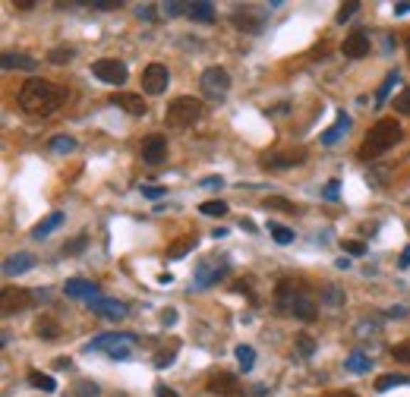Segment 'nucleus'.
Listing matches in <instances>:
<instances>
[{
  "label": "nucleus",
  "instance_id": "obj_45",
  "mask_svg": "<svg viewBox=\"0 0 410 397\" xmlns=\"http://www.w3.org/2000/svg\"><path fill=\"white\" fill-rule=\"evenodd\" d=\"M183 10H189V4H177V0H171V4H164V13H167V16H180Z\"/></svg>",
  "mask_w": 410,
  "mask_h": 397
},
{
  "label": "nucleus",
  "instance_id": "obj_8",
  "mask_svg": "<svg viewBox=\"0 0 410 397\" xmlns=\"http://www.w3.org/2000/svg\"><path fill=\"white\" fill-rule=\"evenodd\" d=\"M228 271H231V265L228 259H209V262H202L199 268H196V275H193V284L196 287H211V284H218L221 277H228Z\"/></svg>",
  "mask_w": 410,
  "mask_h": 397
},
{
  "label": "nucleus",
  "instance_id": "obj_54",
  "mask_svg": "<svg viewBox=\"0 0 410 397\" xmlns=\"http://www.w3.org/2000/svg\"><path fill=\"white\" fill-rule=\"evenodd\" d=\"M398 265H401V268H410V246L404 249V253H401V259H398Z\"/></svg>",
  "mask_w": 410,
  "mask_h": 397
},
{
  "label": "nucleus",
  "instance_id": "obj_15",
  "mask_svg": "<svg viewBox=\"0 0 410 397\" xmlns=\"http://www.w3.org/2000/svg\"><path fill=\"white\" fill-rule=\"evenodd\" d=\"M63 293L73 297V300H85V303H92V300L98 297V284L85 281V277H70V281L63 284Z\"/></svg>",
  "mask_w": 410,
  "mask_h": 397
},
{
  "label": "nucleus",
  "instance_id": "obj_42",
  "mask_svg": "<svg viewBox=\"0 0 410 397\" xmlns=\"http://www.w3.org/2000/svg\"><path fill=\"white\" fill-rule=\"evenodd\" d=\"M73 54H76L73 48H54V51L48 54V60H51V63H63V60H70Z\"/></svg>",
  "mask_w": 410,
  "mask_h": 397
},
{
  "label": "nucleus",
  "instance_id": "obj_57",
  "mask_svg": "<svg viewBox=\"0 0 410 397\" xmlns=\"http://www.w3.org/2000/svg\"><path fill=\"white\" fill-rule=\"evenodd\" d=\"M54 366H57V369H70V366H73V363H70V356H61V359H57V363H54Z\"/></svg>",
  "mask_w": 410,
  "mask_h": 397
},
{
  "label": "nucleus",
  "instance_id": "obj_17",
  "mask_svg": "<svg viewBox=\"0 0 410 397\" xmlns=\"http://www.w3.org/2000/svg\"><path fill=\"white\" fill-rule=\"evenodd\" d=\"M341 54L350 57V60H360V57L369 54V38H366V32H350L341 44Z\"/></svg>",
  "mask_w": 410,
  "mask_h": 397
},
{
  "label": "nucleus",
  "instance_id": "obj_23",
  "mask_svg": "<svg viewBox=\"0 0 410 397\" xmlns=\"http://www.w3.org/2000/svg\"><path fill=\"white\" fill-rule=\"evenodd\" d=\"M398 385H410V375H401V372H388V375H379L376 379V391H391Z\"/></svg>",
  "mask_w": 410,
  "mask_h": 397
},
{
  "label": "nucleus",
  "instance_id": "obj_12",
  "mask_svg": "<svg viewBox=\"0 0 410 397\" xmlns=\"http://www.w3.org/2000/svg\"><path fill=\"white\" fill-rule=\"evenodd\" d=\"M306 161V149H284V152H275L266 158V167L272 171H284V167H300Z\"/></svg>",
  "mask_w": 410,
  "mask_h": 397
},
{
  "label": "nucleus",
  "instance_id": "obj_47",
  "mask_svg": "<svg viewBox=\"0 0 410 397\" xmlns=\"http://www.w3.org/2000/svg\"><path fill=\"white\" fill-rule=\"evenodd\" d=\"M136 16H139V19H145V22H152V19H155V6H152V4L136 6Z\"/></svg>",
  "mask_w": 410,
  "mask_h": 397
},
{
  "label": "nucleus",
  "instance_id": "obj_52",
  "mask_svg": "<svg viewBox=\"0 0 410 397\" xmlns=\"http://www.w3.org/2000/svg\"><path fill=\"white\" fill-rule=\"evenodd\" d=\"M155 391H158V397H180L177 391H174V388H167V385H158Z\"/></svg>",
  "mask_w": 410,
  "mask_h": 397
},
{
  "label": "nucleus",
  "instance_id": "obj_30",
  "mask_svg": "<svg viewBox=\"0 0 410 397\" xmlns=\"http://www.w3.org/2000/svg\"><path fill=\"white\" fill-rule=\"evenodd\" d=\"M233 356H237V363H240V369H243V372H250V369H253V363H256V350H253V347L240 344V347L233 350Z\"/></svg>",
  "mask_w": 410,
  "mask_h": 397
},
{
  "label": "nucleus",
  "instance_id": "obj_59",
  "mask_svg": "<svg viewBox=\"0 0 410 397\" xmlns=\"http://www.w3.org/2000/svg\"><path fill=\"white\" fill-rule=\"evenodd\" d=\"M332 397H357V394H354V391H335Z\"/></svg>",
  "mask_w": 410,
  "mask_h": 397
},
{
  "label": "nucleus",
  "instance_id": "obj_13",
  "mask_svg": "<svg viewBox=\"0 0 410 397\" xmlns=\"http://www.w3.org/2000/svg\"><path fill=\"white\" fill-rule=\"evenodd\" d=\"M89 309L95 315H105V319H114V322H120V319H127V303H120V300H107V297H95Z\"/></svg>",
  "mask_w": 410,
  "mask_h": 397
},
{
  "label": "nucleus",
  "instance_id": "obj_24",
  "mask_svg": "<svg viewBox=\"0 0 410 397\" xmlns=\"http://www.w3.org/2000/svg\"><path fill=\"white\" fill-rule=\"evenodd\" d=\"M177 353H180V341H171L167 347H161L155 353V369H167V366L177 359Z\"/></svg>",
  "mask_w": 410,
  "mask_h": 397
},
{
  "label": "nucleus",
  "instance_id": "obj_55",
  "mask_svg": "<svg viewBox=\"0 0 410 397\" xmlns=\"http://www.w3.org/2000/svg\"><path fill=\"white\" fill-rule=\"evenodd\" d=\"M35 0H16V10H32Z\"/></svg>",
  "mask_w": 410,
  "mask_h": 397
},
{
  "label": "nucleus",
  "instance_id": "obj_31",
  "mask_svg": "<svg viewBox=\"0 0 410 397\" xmlns=\"http://www.w3.org/2000/svg\"><path fill=\"white\" fill-rule=\"evenodd\" d=\"M193 249H196V237H183L180 243H174V246L167 249V259H180V255L193 253Z\"/></svg>",
  "mask_w": 410,
  "mask_h": 397
},
{
  "label": "nucleus",
  "instance_id": "obj_38",
  "mask_svg": "<svg viewBox=\"0 0 410 397\" xmlns=\"http://www.w3.org/2000/svg\"><path fill=\"white\" fill-rule=\"evenodd\" d=\"M294 341H297V347H300V353H303V356H312V350H316V341H312L310 334H297Z\"/></svg>",
  "mask_w": 410,
  "mask_h": 397
},
{
  "label": "nucleus",
  "instance_id": "obj_1",
  "mask_svg": "<svg viewBox=\"0 0 410 397\" xmlns=\"http://www.w3.org/2000/svg\"><path fill=\"white\" fill-rule=\"evenodd\" d=\"M70 98V92L63 85H54L41 76L26 79V85L19 88V107L32 117H51L57 107H63Z\"/></svg>",
  "mask_w": 410,
  "mask_h": 397
},
{
  "label": "nucleus",
  "instance_id": "obj_39",
  "mask_svg": "<svg viewBox=\"0 0 410 397\" xmlns=\"http://www.w3.org/2000/svg\"><path fill=\"white\" fill-rule=\"evenodd\" d=\"M357 10H360V4H357V0H350V4H341V6H338V16H335V19H338V22H347Z\"/></svg>",
  "mask_w": 410,
  "mask_h": 397
},
{
  "label": "nucleus",
  "instance_id": "obj_60",
  "mask_svg": "<svg viewBox=\"0 0 410 397\" xmlns=\"http://www.w3.org/2000/svg\"><path fill=\"white\" fill-rule=\"evenodd\" d=\"M407 54H410V41H407Z\"/></svg>",
  "mask_w": 410,
  "mask_h": 397
},
{
  "label": "nucleus",
  "instance_id": "obj_50",
  "mask_svg": "<svg viewBox=\"0 0 410 397\" xmlns=\"http://www.w3.org/2000/svg\"><path fill=\"white\" fill-rule=\"evenodd\" d=\"M164 193H167L164 186H142V196H145V198H161Z\"/></svg>",
  "mask_w": 410,
  "mask_h": 397
},
{
  "label": "nucleus",
  "instance_id": "obj_34",
  "mask_svg": "<svg viewBox=\"0 0 410 397\" xmlns=\"http://www.w3.org/2000/svg\"><path fill=\"white\" fill-rule=\"evenodd\" d=\"M262 205H266V208H278V211H290V215H297V211H300L294 202H288V198H278V196H268Z\"/></svg>",
  "mask_w": 410,
  "mask_h": 397
},
{
  "label": "nucleus",
  "instance_id": "obj_21",
  "mask_svg": "<svg viewBox=\"0 0 410 397\" xmlns=\"http://www.w3.org/2000/svg\"><path fill=\"white\" fill-rule=\"evenodd\" d=\"M0 63H4V70H35V57L28 54H4Z\"/></svg>",
  "mask_w": 410,
  "mask_h": 397
},
{
  "label": "nucleus",
  "instance_id": "obj_27",
  "mask_svg": "<svg viewBox=\"0 0 410 397\" xmlns=\"http://www.w3.org/2000/svg\"><path fill=\"white\" fill-rule=\"evenodd\" d=\"M28 385L38 388V391H45V394L57 391V381L51 379V375H45V372H28Z\"/></svg>",
  "mask_w": 410,
  "mask_h": 397
},
{
  "label": "nucleus",
  "instance_id": "obj_20",
  "mask_svg": "<svg viewBox=\"0 0 410 397\" xmlns=\"http://www.w3.org/2000/svg\"><path fill=\"white\" fill-rule=\"evenodd\" d=\"M61 224H63V215H61V211H51V215H48L45 221H38V224L32 227V237H35V240L48 237V233H54Z\"/></svg>",
  "mask_w": 410,
  "mask_h": 397
},
{
  "label": "nucleus",
  "instance_id": "obj_9",
  "mask_svg": "<svg viewBox=\"0 0 410 397\" xmlns=\"http://www.w3.org/2000/svg\"><path fill=\"white\" fill-rule=\"evenodd\" d=\"M167 83H171V73H167L164 63H149L142 70V88L149 95H164L167 92Z\"/></svg>",
  "mask_w": 410,
  "mask_h": 397
},
{
  "label": "nucleus",
  "instance_id": "obj_40",
  "mask_svg": "<svg viewBox=\"0 0 410 397\" xmlns=\"http://www.w3.org/2000/svg\"><path fill=\"white\" fill-rule=\"evenodd\" d=\"M322 300H325V303H332V306H341L344 303V293L338 290V287H325V290H322Z\"/></svg>",
  "mask_w": 410,
  "mask_h": 397
},
{
  "label": "nucleus",
  "instance_id": "obj_56",
  "mask_svg": "<svg viewBox=\"0 0 410 397\" xmlns=\"http://www.w3.org/2000/svg\"><path fill=\"white\" fill-rule=\"evenodd\" d=\"M171 281H174L171 271H161V275H158V284H171Z\"/></svg>",
  "mask_w": 410,
  "mask_h": 397
},
{
  "label": "nucleus",
  "instance_id": "obj_25",
  "mask_svg": "<svg viewBox=\"0 0 410 397\" xmlns=\"http://www.w3.org/2000/svg\"><path fill=\"white\" fill-rule=\"evenodd\" d=\"M189 16H193L196 22H215V6L205 4V0H196V4H189Z\"/></svg>",
  "mask_w": 410,
  "mask_h": 397
},
{
  "label": "nucleus",
  "instance_id": "obj_49",
  "mask_svg": "<svg viewBox=\"0 0 410 397\" xmlns=\"http://www.w3.org/2000/svg\"><path fill=\"white\" fill-rule=\"evenodd\" d=\"M174 322H177V309H164V312H161V325L171 328Z\"/></svg>",
  "mask_w": 410,
  "mask_h": 397
},
{
  "label": "nucleus",
  "instance_id": "obj_43",
  "mask_svg": "<svg viewBox=\"0 0 410 397\" xmlns=\"http://www.w3.org/2000/svg\"><path fill=\"white\" fill-rule=\"evenodd\" d=\"M338 189H341V183H338V180H328V183H325V189H322V196H325L328 202H338V198H341Z\"/></svg>",
  "mask_w": 410,
  "mask_h": 397
},
{
  "label": "nucleus",
  "instance_id": "obj_26",
  "mask_svg": "<svg viewBox=\"0 0 410 397\" xmlns=\"http://www.w3.org/2000/svg\"><path fill=\"white\" fill-rule=\"evenodd\" d=\"M35 334H38L41 341H57V337H61V325L51 319H38L35 322Z\"/></svg>",
  "mask_w": 410,
  "mask_h": 397
},
{
  "label": "nucleus",
  "instance_id": "obj_33",
  "mask_svg": "<svg viewBox=\"0 0 410 397\" xmlns=\"http://www.w3.org/2000/svg\"><path fill=\"white\" fill-rule=\"evenodd\" d=\"M199 211H202V215H209V218H221V215H228V205H224L221 198H211V202L199 205Z\"/></svg>",
  "mask_w": 410,
  "mask_h": 397
},
{
  "label": "nucleus",
  "instance_id": "obj_7",
  "mask_svg": "<svg viewBox=\"0 0 410 397\" xmlns=\"http://www.w3.org/2000/svg\"><path fill=\"white\" fill-rule=\"evenodd\" d=\"M41 297H45V293H28L23 287H4V290H0V306H4V315H13V312H19V309H28Z\"/></svg>",
  "mask_w": 410,
  "mask_h": 397
},
{
  "label": "nucleus",
  "instance_id": "obj_44",
  "mask_svg": "<svg viewBox=\"0 0 410 397\" xmlns=\"http://www.w3.org/2000/svg\"><path fill=\"white\" fill-rule=\"evenodd\" d=\"M341 246L347 249L350 255H363L366 253V243H360V240H341Z\"/></svg>",
  "mask_w": 410,
  "mask_h": 397
},
{
  "label": "nucleus",
  "instance_id": "obj_14",
  "mask_svg": "<svg viewBox=\"0 0 410 397\" xmlns=\"http://www.w3.org/2000/svg\"><path fill=\"white\" fill-rule=\"evenodd\" d=\"M111 105L123 107L130 117H145V114H149V105H145V98H142V95H133V92H117V95H111Z\"/></svg>",
  "mask_w": 410,
  "mask_h": 397
},
{
  "label": "nucleus",
  "instance_id": "obj_46",
  "mask_svg": "<svg viewBox=\"0 0 410 397\" xmlns=\"http://www.w3.org/2000/svg\"><path fill=\"white\" fill-rule=\"evenodd\" d=\"M83 249H85V237H76V240L70 243V246H63V253H67V255H76V253H83Z\"/></svg>",
  "mask_w": 410,
  "mask_h": 397
},
{
  "label": "nucleus",
  "instance_id": "obj_32",
  "mask_svg": "<svg viewBox=\"0 0 410 397\" xmlns=\"http://www.w3.org/2000/svg\"><path fill=\"white\" fill-rule=\"evenodd\" d=\"M73 149H76V139H73V136H63V132H61V136L51 139V152H54V154H67Z\"/></svg>",
  "mask_w": 410,
  "mask_h": 397
},
{
  "label": "nucleus",
  "instance_id": "obj_41",
  "mask_svg": "<svg viewBox=\"0 0 410 397\" xmlns=\"http://www.w3.org/2000/svg\"><path fill=\"white\" fill-rule=\"evenodd\" d=\"M394 110H398V114H407V117H410V88H404V92H401L398 98H394Z\"/></svg>",
  "mask_w": 410,
  "mask_h": 397
},
{
  "label": "nucleus",
  "instance_id": "obj_11",
  "mask_svg": "<svg viewBox=\"0 0 410 397\" xmlns=\"http://www.w3.org/2000/svg\"><path fill=\"white\" fill-rule=\"evenodd\" d=\"M205 391H209V394H221V397H237V394H243V388H240L237 375L218 372V375H211V379H209Z\"/></svg>",
  "mask_w": 410,
  "mask_h": 397
},
{
  "label": "nucleus",
  "instance_id": "obj_36",
  "mask_svg": "<svg viewBox=\"0 0 410 397\" xmlns=\"http://www.w3.org/2000/svg\"><path fill=\"white\" fill-rule=\"evenodd\" d=\"M391 356L398 359V363H410V337H407V341H401V344H394Z\"/></svg>",
  "mask_w": 410,
  "mask_h": 397
},
{
  "label": "nucleus",
  "instance_id": "obj_58",
  "mask_svg": "<svg viewBox=\"0 0 410 397\" xmlns=\"http://www.w3.org/2000/svg\"><path fill=\"white\" fill-rule=\"evenodd\" d=\"M335 265H338V268H341V271H347V268H350V259H344V255H341V259H338V262H335Z\"/></svg>",
  "mask_w": 410,
  "mask_h": 397
},
{
  "label": "nucleus",
  "instance_id": "obj_18",
  "mask_svg": "<svg viewBox=\"0 0 410 397\" xmlns=\"http://www.w3.org/2000/svg\"><path fill=\"white\" fill-rule=\"evenodd\" d=\"M32 265H35V255H32V253H13V255H6V262H4V275H6V277L26 275Z\"/></svg>",
  "mask_w": 410,
  "mask_h": 397
},
{
  "label": "nucleus",
  "instance_id": "obj_51",
  "mask_svg": "<svg viewBox=\"0 0 410 397\" xmlns=\"http://www.w3.org/2000/svg\"><path fill=\"white\" fill-rule=\"evenodd\" d=\"M410 13V0H401V4H394V16H407Z\"/></svg>",
  "mask_w": 410,
  "mask_h": 397
},
{
  "label": "nucleus",
  "instance_id": "obj_53",
  "mask_svg": "<svg viewBox=\"0 0 410 397\" xmlns=\"http://www.w3.org/2000/svg\"><path fill=\"white\" fill-rule=\"evenodd\" d=\"M202 186H224V180H221V176H205Z\"/></svg>",
  "mask_w": 410,
  "mask_h": 397
},
{
  "label": "nucleus",
  "instance_id": "obj_37",
  "mask_svg": "<svg viewBox=\"0 0 410 397\" xmlns=\"http://www.w3.org/2000/svg\"><path fill=\"white\" fill-rule=\"evenodd\" d=\"M394 83H398V73H388L385 83H382V88L376 92V105H382V101L388 98V92H391V85H394Z\"/></svg>",
  "mask_w": 410,
  "mask_h": 397
},
{
  "label": "nucleus",
  "instance_id": "obj_35",
  "mask_svg": "<svg viewBox=\"0 0 410 397\" xmlns=\"http://www.w3.org/2000/svg\"><path fill=\"white\" fill-rule=\"evenodd\" d=\"M73 391H76V397H98L101 388L95 385V381H76V385H73Z\"/></svg>",
  "mask_w": 410,
  "mask_h": 397
},
{
  "label": "nucleus",
  "instance_id": "obj_48",
  "mask_svg": "<svg viewBox=\"0 0 410 397\" xmlns=\"http://www.w3.org/2000/svg\"><path fill=\"white\" fill-rule=\"evenodd\" d=\"M120 0H92V10H117Z\"/></svg>",
  "mask_w": 410,
  "mask_h": 397
},
{
  "label": "nucleus",
  "instance_id": "obj_2",
  "mask_svg": "<svg viewBox=\"0 0 410 397\" xmlns=\"http://www.w3.org/2000/svg\"><path fill=\"white\" fill-rule=\"evenodd\" d=\"M275 303L284 315H294V319H303V322L319 319V306H316V300H312V293L297 281H278Z\"/></svg>",
  "mask_w": 410,
  "mask_h": 397
},
{
  "label": "nucleus",
  "instance_id": "obj_5",
  "mask_svg": "<svg viewBox=\"0 0 410 397\" xmlns=\"http://www.w3.org/2000/svg\"><path fill=\"white\" fill-rule=\"evenodd\" d=\"M92 76L101 79L107 85H123L130 79V70L123 60H114V57H101V60L92 63Z\"/></svg>",
  "mask_w": 410,
  "mask_h": 397
},
{
  "label": "nucleus",
  "instance_id": "obj_19",
  "mask_svg": "<svg viewBox=\"0 0 410 397\" xmlns=\"http://www.w3.org/2000/svg\"><path fill=\"white\" fill-rule=\"evenodd\" d=\"M231 22H233V28H243V32H259L262 28V16H253V10H243V6L233 10Z\"/></svg>",
  "mask_w": 410,
  "mask_h": 397
},
{
  "label": "nucleus",
  "instance_id": "obj_4",
  "mask_svg": "<svg viewBox=\"0 0 410 397\" xmlns=\"http://www.w3.org/2000/svg\"><path fill=\"white\" fill-rule=\"evenodd\" d=\"M202 114L205 105L193 95H180V98H174L167 105V123H174V127H193V123L202 120Z\"/></svg>",
  "mask_w": 410,
  "mask_h": 397
},
{
  "label": "nucleus",
  "instance_id": "obj_6",
  "mask_svg": "<svg viewBox=\"0 0 410 397\" xmlns=\"http://www.w3.org/2000/svg\"><path fill=\"white\" fill-rule=\"evenodd\" d=\"M199 85H202V92L209 95V98H224L228 88H231V73L224 70V66H209V70L202 73Z\"/></svg>",
  "mask_w": 410,
  "mask_h": 397
},
{
  "label": "nucleus",
  "instance_id": "obj_29",
  "mask_svg": "<svg viewBox=\"0 0 410 397\" xmlns=\"http://www.w3.org/2000/svg\"><path fill=\"white\" fill-rule=\"evenodd\" d=\"M344 366H347V369L354 372V375H363L366 369H369V356L357 350V353H350V356H347V363H344Z\"/></svg>",
  "mask_w": 410,
  "mask_h": 397
},
{
  "label": "nucleus",
  "instance_id": "obj_3",
  "mask_svg": "<svg viewBox=\"0 0 410 397\" xmlns=\"http://www.w3.org/2000/svg\"><path fill=\"white\" fill-rule=\"evenodd\" d=\"M398 142H401V123H394L385 117V120H379L376 127L369 129L366 142L360 145V158L372 161V158H379V154H385L388 149H394Z\"/></svg>",
  "mask_w": 410,
  "mask_h": 397
},
{
  "label": "nucleus",
  "instance_id": "obj_16",
  "mask_svg": "<svg viewBox=\"0 0 410 397\" xmlns=\"http://www.w3.org/2000/svg\"><path fill=\"white\" fill-rule=\"evenodd\" d=\"M133 341H136L133 334H98L92 344H85V350H107V353H114V350H120V347H133Z\"/></svg>",
  "mask_w": 410,
  "mask_h": 397
},
{
  "label": "nucleus",
  "instance_id": "obj_28",
  "mask_svg": "<svg viewBox=\"0 0 410 397\" xmlns=\"http://www.w3.org/2000/svg\"><path fill=\"white\" fill-rule=\"evenodd\" d=\"M268 233H272L275 243H281V246H290V243L297 240L294 231H290V227H284V224H278V221H272V224H268Z\"/></svg>",
  "mask_w": 410,
  "mask_h": 397
},
{
  "label": "nucleus",
  "instance_id": "obj_10",
  "mask_svg": "<svg viewBox=\"0 0 410 397\" xmlns=\"http://www.w3.org/2000/svg\"><path fill=\"white\" fill-rule=\"evenodd\" d=\"M167 158V139L161 132H152V136L142 139V161L152 167H158L161 161Z\"/></svg>",
  "mask_w": 410,
  "mask_h": 397
},
{
  "label": "nucleus",
  "instance_id": "obj_22",
  "mask_svg": "<svg viewBox=\"0 0 410 397\" xmlns=\"http://www.w3.org/2000/svg\"><path fill=\"white\" fill-rule=\"evenodd\" d=\"M347 127H350V117H347V114H341V117H338V123H335L332 129H325V132L319 136V142H322V145H335V142L341 139V132H347Z\"/></svg>",
  "mask_w": 410,
  "mask_h": 397
}]
</instances>
